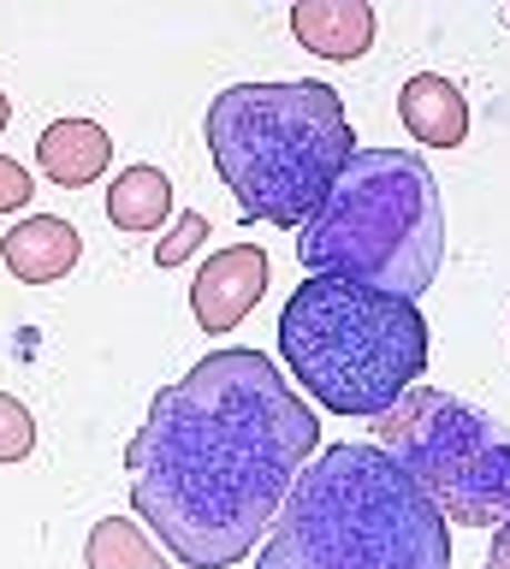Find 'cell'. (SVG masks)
<instances>
[{"mask_svg": "<svg viewBox=\"0 0 510 569\" xmlns=\"http://www.w3.org/2000/svg\"><path fill=\"white\" fill-rule=\"evenodd\" d=\"M314 451L321 421L273 356L208 350L126 445L131 510L184 569H232L273 528Z\"/></svg>", "mask_w": 510, "mask_h": 569, "instance_id": "6da1fadb", "label": "cell"}, {"mask_svg": "<svg viewBox=\"0 0 510 569\" xmlns=\"http://www.w3.org/2000/svg\"><path fill=\"white\" fill-rule=\"evenodd\" d=\"M256 569H451V533L380 445H327L279 505Z\"/></svg>", "mask_w": 510, "mask_h": 569, "instance_id": "7a4b0ae2", "label": "cell"}, {"mask_svg": "<svg viewBox=\"0 0 510 569\" xmlns=\"http://www.w3.org/2000/svg\"><path fill=\"white\" fill-rule=\"evenodd\" d=\"M208 154L243 220L303 231L357 154V131L332 83H232L208 107Z\"/></svg>", "mask_w": 510, "mask_h": 569, "instance_id": "3957f363", "label": "cell"}, {"mask_svg": "<svg viewBox=\"0 0 510 569\" xmlns=\"http://www.w3.org/2000/svg\"><path fill=\"white\" fill-rule=\"evenodd\" d=\"M297 261L309 279H350L416 302L446 261V202L428 160L410 149H357L303 220Z\"/></svg>", "mask_w": 510, "mask_h": 569, "instance_id": "277c9868", "label": "cell"}, {"mask_svg": "<svg viewBox=\"0 0 510 569\" xmlns=\"http://www.w3.org/2000/svg\"><path fill=\"white\" fill-rule=\"evenodd\" d=\"M279 356L321 409L380 421L428 373V320L374 284L303 279L279 309Z\"/></svg>", "mask_w": 510, "mask_h": 569, "instance_id": "5b68a950", "label": "cell"}, {"mask_svg": "<svg viewBox=\"0 0 510 569\" xmlns=\"http://www.w3.org/2000/svg\"><path fill=\"white\" fill-rule=\"evenodd\" d=\"M380 451L439 505L446 522H510V433L439 386H410L374 421Z\"/></svg>", "mask_w": 510, "mask_h": 569, "instance_id": "8992f818", "label": "cell"}, {"mask_svg": "<svg viewBox=\"0 0 510 569\" xmlns=\"http://www.w3.org/2000/svg\"><path fill=\"white\" fill-rule=\"evenodd\" d=\"M268 291V256L261 243H226L197 267L190 284V315L202 320V332H238L243 315Z\"/></svg>", "mask_w": 510, "mask_h": 569, "instance_id": "52a82bcc", "label": "cell"}, {"mask_svg": "<svg viewBox=\"0 0 510 569\" xmlns=\"http://www.w3.org/2000/svg\"><path fill=\"white\" fill-rule=\"evenodd\" d=\"M78 256H83V238L60 213H30V220H19L0 238V261L12 267L19 284H54L78 267Z\"/></svg>", "mask_w": 510, "mask_h": 569, "instance_id": "ba28073f", "label": "cell"}, {"mask_svg": "<svg viewBox=\"0 0 510 569\" xmlns=\"http://www.w3.org/2000/svg\"><path fill=\"white\" fill-rule=\"evenodd\" d=\"M291 30L321 60H362L374 48V7L368 0H297Z\"/></svg>", "mask_w": 510, "mask_h": 569, "instance_id": "9c48e42d", "label": "cell"}, {"mask_svg": "<svg viewBox=\"0 0 510 569\" xmlns=\"http://www.w3.org/2000/svg\"><path fill=\"white\" fill-rule=\"evenodd\" d=\"M398 113H403V131L428 149H457L469 137V101L463 89L439 71H416L410 83L398 89Z\"/></svg>", "mask_w": 510, "mask_h": 569, "instance_id": "30bf717a", "label": "cell"}, {"mask_svg": "<svg viewBox=\"0 0 510 569\" xmlns=\"http://www.w3.org/2000/svg\"><path fill=\"white\" fill-rule=\"evenodd\" d=\"M113 160V137L96 119H54L37 142V167L54 178L60 190H83L108 172Z\"/></svg>", "mask_w": 510, "mask_h": 569, "instance_id": "8fae6325", "label": "cell"}, {"mask_svg": "<svg viewBox=\"0 0 510 569\" xmlns=\"http://www.w3.org/2000/svg\"><path fill=\"white\" fill-rule=\"evenodd\" d=\"M83 563L90 569H172V551L154 546V533L137 516H108L83 540Z\"/></svg>", "mask_w": 510, "mask_h": 569, "instance_id": "7c38bea8", "label": "cell"}, {"mask_svg": "<svg viewBox=\"0 0 510 569\" xmlns=\"http://www.w3.org/2000/svg\"><path fill=\"white\" fill-rule=\"evenodd\" d=\"M172 213V184L161 167H126L108 190V220L119 231H161Z\"/></svg>", "mask_w": 510, "mask_h": 569, "instance_id": "4fadbf2b", "label": "cell"}, {"mask_svg": "<svg viewBox=\"0 0 510 569\" xmlns=\"http://www.w3.org/2000/svg\"><path fill=\"white\" fill-rule=\"evenodd\" d=\"M30 445H37V421H30V409L12 398V391H0V462H24Z\"/></svg>", "mask_w": 510, "mask_h": 569, "instance_id": "5bb4252c", "label": "cell"}, {"mask_svg": "<svg viewBox=\"0 0 510 569\" xmlns=\"http://www.w3.org/2000/svg\"><path fill=\"white\" fill-rule=\"evenodd\" d=\"M202 238H208V213H179L172 238L154 243V261H161V267H179V261H190V256L202 249Z\"/></svg>", "mask_w": 510, "mask_h": 569, "instance_id": "9a60e30c", "label": "cell"}, {"mask_svg": "<svg viewBox=\"0 0 510 569\" xmlns=\"http://www.w3.org/2000/svg\"><path fill=\"white\" fill-rule=\"evenodd\" d=\"M30 196H37V184H30V167H19L12 154H0V213H19Z\"/></svg>", "mask_w": 510, "mask_h": 569, "instance_id": "2e32d148", "label": "cell"}, {"mask_svg": "<svg viewBox=\"0 0 510 569\" xmlns=\"http://www.w3.org/2000/svg\"><path fill=\"white\" fill-rule=\"evenodd\" d=\"M487 569H510V522H499V533H492V558Z\"/></svg>", "mask_w": 510, "mask_h": 569, "instance_id": "e0dca14e", "label": "cell"}, {"mask_svg": "<svg viewBox=\"0 0 510 569\" xmlns=\"http://www.w3.org/2000/svg\"><path fill=\"white\" fill-rule=\"evenodd\" d=\"M7 119H12V107H7V96H0V131H7Z\"/></svg>", "mask_w": 510, "mask_h": 569, "instance_id": "ac0fdd59", "label": "cell"}]
</instances>
